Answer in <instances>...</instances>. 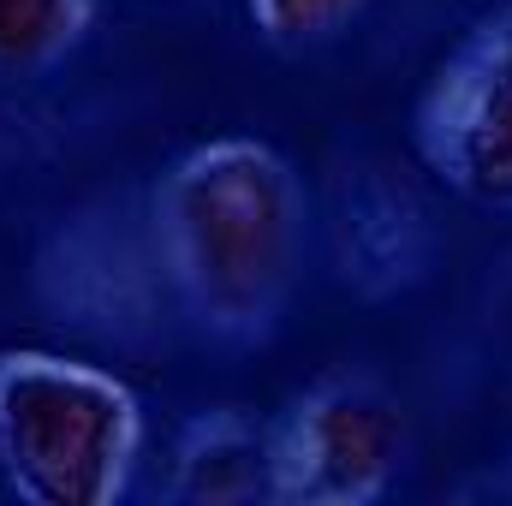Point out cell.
<instances>
[{
	"instance_id": "obj_1",
	"label": "cell",
	"mask_w": 512,
	"mask_h": 506,
	"mask_svg": "<svg viewBox=\"0 0 512 506\" xmlns=\"http://www.w3.org/2000/svg\"><path fill=\"white\" fill-rule=\"evenodd\" d=\"M149 233L173 310L221 346L274 340L310 239L292 161L256 137L185 149L149 191Z\"/></svg>"
},
{
	"instance_id": "obj_2",
	"label": "cell",
	"mask_w": 512,
	"mask_h": 506,
	"mask_svg": "<svg viewBox=\"0 0 512 506\" xmlns=\"http://www.w3.org/2000/svg\"><path fill=\"white\" fill-rule=\"evenodd\" d=\"M143 453L120 376L60 352H0V477L24 506H114Z\"/></svg>"
},
{
	"instance_id": "obj_3",
	"label": "cell",
	"mask_w": 512,
	"mask_h": 506,
	"mask_svg": "<svg viewBox=\"0 0 512 506\" xmlns=\"http://www.w3.org/2000/svg\"><path fill=\"white\" fill-rule=\"evenodd\" d=\"M274 441V506H370L405 465V411L393 387L364 370H340L304 387Z\"/></svg>"
},
{
	"instance_id": "obj_4",
	"label": "cell",
	"mask_w": 512,
	"mask_h": 506,
	"mask_svg": "<svg viewBox=\"0 0 512 506\" xmlns=\"http://www.w3.org/2000/svg\"><path fill=\"white\" fill-rule=\"evenodd\" d=\"M417 161L465 203L512 209V0L435 66L411 114Z\"/></svg>"
},
{
	"instance_id": "obj_5",
	"label": "cell",
	"mask_w": 512,
	"mask_h": 506,
	"mask_svg": "<svg viewBox=\"0 0 512 506\" xmlns=\"http://www.w3.org/2000/svg\"><path fill=\"white\" fill-rule=\"evenodd\" d=\"M36 298L54 322L84 328L114 346H143L161 334L173 286L161 274V251L149 233V209L90 203L48 233L36 256Z\"/></svg>"
},
{
	"instance_id": "obj_6",
	"label": "cell",
	"mask_w": 512,
	"mask_h": 506,
	"mask_svg": "<svg viewBox=\"0 0 512 506\" xmlns=\"http://www.w3.org/2000/svg\"><path fill=\"white\" fill-rule=\"evenodd\" d=\"M274 489V441L268 429L221 405L179 429L167 465V501L179 506H256Z\"/></svg>"
},
{
	"instance_id": "obj_7",
	"label": "cell",
	"mask_w": 512,
	"mask_h": 506,
	"mask_svg": "<svg viewBox=\"0 0 512 506\" xmlns=\"http://www.w3.org/2000/svg\"><path fill=\"white\" fill-rule=\"evenodd\" d=\"M429 227L423 209L387 179H346L340 191V274L364 298H387L423 274Z\"/></svg>"
},
{
	"instance_id": "obj_8",
	"label": "cell",
	"mask_w": 512,
	"mask_h": 506,
	"mask_svg": "<svg viewBox=\"0 0 512 506\" xmlns=\"http://www.w3.org/2000/svg\"><path fill=\"white\" fill-rule=\"evenodd\" d=\"M102 0H0V84H30L72 60Z\"/></svg>"
},
{
	"instance_id": "obj_9",
	"label": "cell",
	"mask_w": 512,
	"mask_h": 506,
	"mask_svg": "<svg viewBox=\"0 0 512 506\" xmlns=\"http://www.w3.org/2000/svg\"><path fill=\"white\" fill-rule=\"evenodd\" d=\"M376 0H245L256 36L268 48H316V42H334L358 12H370Z\"/></svg>"
}]
</instances>
